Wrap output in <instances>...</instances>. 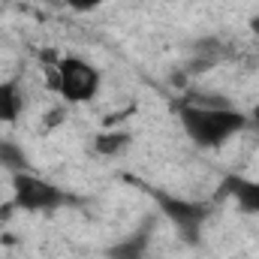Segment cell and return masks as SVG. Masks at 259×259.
<instances>
[{
    "instance_id": "1",
    "label": "cell",
    "mask_w": 259,
    "mask_h": 259,
    "mask_svg": "<svg viewBox=\"0 0 259 259\" xmlns=\"http://www.w3.org/2000/svg\"><path fill=\"white\" fill-rule=\"evenodd\" d=\"M175 115L181 121V130L187 133V139L199 148H220L223 142H229L232 136H238L247 127V115L238 109H202L196 103H178Z\"/></svg>"
},
{
    "instance_id": "2",
    "label": "cell",
    "mask_w": 259,
    "mask_h": 259,
    "mask_svg": "<svg viewBox=\"0 0 259 259\" xmlns=\"http://www.w3.org/2000/svg\"><path fill=\"white\" fill-rule=\"evenodd\" d=\"M58 72H61V97L66 103H91L100 94V69L94 64H88L78 55H64L58 61Z\"/></svg>"
},
{
    "instance_id": "3",
    "label": "cell",
    "mask_w": 259,
    "mask_h": 259,
    "mask_svg": "<svg viewBox=\"0 0 259 259\" xmlns=\"http://www.w3.org/2000/svg\"><path fill=\"white\" fill-rule=\"evenodd\" d=\"M151 199L169 217V223L178 226V232H181V238L187 244H199L202 223L208 220V205L190 202V199H181V196H172V193H163V190H151Z\"/></svg>"
},
{
    "instance_id": "4",
    "label": "cell",
    "mask_w": 259,
    "mask_h": 259,
    "mask_svg": "<svg viewBox=\"0 0 259 259\" xmlns=\"http://www.w3.org/2000/svg\"><path fill=\"white\" fill-rule=\"evenodd\" d=\"M9 184H12V202L21 211H49V208H61L66 202L64 190L36 178L30 169L27 172H12Z\"/></svg>"
},
{
    "instance_id": "5",
    "label": "cell",
    "mask_w": 259,
    "mask_h": 259,
    "mask_svg": "<svg viewBox=\"0 0 259 259\" xmlns=\"http://www.w3.org/2000/svg\"><path fill=\"white\" fill-rule=\"evenodd\" d=\"M148 244H151V220H145L136 232H130L127 238L112 244L106 250V256L109 259H145L148 256Z\"/></svg>"
},
{
    "instance_id": "6",
    "label": "cell",
    "mask_w": 259,
    "mask_h": 259,
    "mask_svg": "<svg viewBox=\"0 0 259 259\" xmlns=\"http://www.w3.org/2000/svg\"><path fill=\"white\" fill-rule=\"evenodd\" d=\"M223 193L232 196L235 205H238L244 214H259V181L241 178V175H226Z\"/></svg>"
},
{
    "instance_id": "7",
    "label": "cell",
    "mask_w": 259,
    "mask_h": 259,
    "mask_svg": "<svg viewBox=\"0 0 259 259\" xmlns=\"http://www.w3.org/2000/svg\"><path fill=\"white\" fill-rule=\"evenodd\" d=\"M24 112V97L18 81H0V124H15Z\"/></svg>"
},
{
    "instance_id": "8",
    "label": "cell",
    "mask_w": 259,
    "mask_h": 259,
    "mask_svg": "<svg viewBox=\"0 0 259 259\" xmlns=\"http://www.w3.org/2000/svg\"><path fill=\"white\" fill-rule=\"evenodd\" d=\"M130 145H133V136L127 130H103L94 136V151L100 157H121Z\"/></svg>"
},
{
    "instance_id": "9",
    "label": "cell",
    "mask_w": 259,
    "mask_h": 259,
    "mask_svg": "<svg viewBox=\"0 0 259 259\" xmlns=\"http://www.w3.org/2000/svg\"><path fill=\"white\" fill-rule=\"evenodd\" d=\"M0 166L9 169V175H12V172H27V169H30L24 148H21L18 142H12V139H0Z\"/></svg>"
},
{
    "instance_id": "10",
    "label": "cell",
    "mask_w": 259,
    "mask_h": 259,
    "mask_svg": "<svg viewBox=\"0 0 259 259\" xmlns=\"http://www.w3.org/2000/svg\"><path fill=\"white\" fill-rule=\"evenodd\" d=\"M187 103H196L202 109H232V103L217 94H193V97H187Z\"/></svg>"
},
{
    "instance_id": "11",
    "label": "cell",
    "mask_w": 259,
    "mask_h": 259,
    "mask_svg": "<svg viewBox=\"0 0 259 259\" xmlns=\"http://www.w3.org/2000/svg\"><path fill=\"white\" fill-rule=\"evenodd\" d=\"M64 121H66V109H64V106H61V109L55 106V109H49V112H46V118H42V127H46V130H58Z\"/></svg>"
},
{
    "instance_id": "12",
    "label": "cell",
    "mask_w": 259,
    "mask_h": 259,
    "mask_svg": "<svg viewBox=\"0 0 259 259\" xmlns=\"http://www.w3.org/2000/svg\"><path fill=\"white\" fill-rule=\"evenodd\" d=\"M100 3H106V0H66V6L75 12H94Z\"/></svg>"
},
{
    "instance_id": "13",
    "label": "cell",
    "mask_w": 259,
    "mask_h": 259,
    "mask_svg": "<svg viewBox=\"0 0 259 259\" xmlns=\"http://www.w3.org/2000/svg\"><path fill=\"white\" fill-rule=\"evenodd\" d=\"M247 121H250V124H253V127L259 130V106H253V112L247 115Z\"/></svg>"
},
{
    "instance_id": "14",
    "label": "cell",
    "mask_w": 259,
    "mask_h": 259,
    "mask_svg": "<svg viewBox=\"0 0 259 259\" xmlns=\"http://www.w3.org/2000/svg\"><path fill=\"white\" fill-rule=\"evenodd\" d=\"M253 30L259 33V18H253Z\"/></svg>"
},
{
    "instance_id": "15",
    "label": "cell",
    "mask_w": 259,
    "mask_h": 259,
    "mask_svg": "<svg viewBox=\"0 0 259 259\" xmlns=\"http://www.w3.org/2000/svg\"><path fill=\"white\" fill-rule=\"evenodd\" d=\"M52 3H58V0H52Z\"/></svg>"
}]
</instances>
